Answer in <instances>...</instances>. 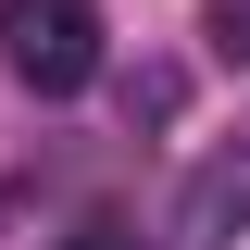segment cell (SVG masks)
<instances>
[{"instance_id":"6da1fadb","label":"cell","mask_w":250,"mask_h":250,"mask_svg":"<svg viewBox=\"0 0 250 250\" xmlns=\"http://www.w3.org/2000/svg\"><path fill=\"white\" fill-rule=\"evenodd\" d=\"M0 62L25 75L38 100H75L100 75V13L88 0H0Z\"/></svg>"},{"instance_id":"7a4b0ae2","label":"cell","mask_w":250,"mask_h":250,"mask_svg":"<svg viewBox=\"0 0 250 250\" xmlns=\"http://www.w3.org/2000/svg\"><path fill=\"white\" fill-rule=\"evenodd\" d=\"M238 238H250V138L175 188V250H238Z\"/></svg>"},{"instance_id":"3957f363","label":"cell","mask_w":250,"mask_h":250,"mask_svg":"<svg viewBox=\"0 0 250 250\" xmlns=\"http://www.w3.org/2000/svg\"><path fill=\"white\" fill-rule=\"evenodd\" d=\"M200 38H213L225 62H250V0H213V25H200Z\"/></svg>"},{"instance_id":"277c9868","label":"cell","mask_w":250,"mask_h":250,"mask_svg":"<svg viewBox=\"0 0 250 250\" xmlns=\"http://www.w3.org/2000/svg\"><path fill=\"white\" fill-rule=\"evenodd\" d=\"M62 250H138V238H125V225H75Z\"/></svg>"}]
</instances>
